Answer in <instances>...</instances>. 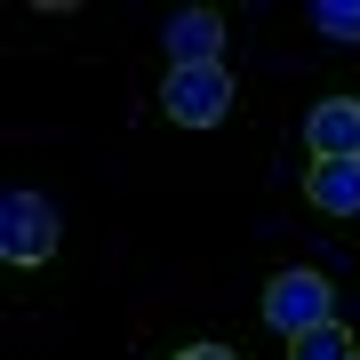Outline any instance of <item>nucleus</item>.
<instances>
[{"mask_svg":"<svg viewBox=\"0 0 360 360\" xmlns=\"http://www.w3.org/2000/svg\"><path fill=\"white\" fill-rule=\"evenodd\" d=\"M56 248H65V217H56L49 193H8L0 200V257L16 272H40Z\"/></svg>","mask_w":360,"mask_h":360,"instance_id":"nucleus-1","label":"nucleus"},{"mask_svg":"<svg viewBox=\"0 0 360 360\" xmlns=\"http://www.w3.org/2000/svg\"><path fill=\"white\" fill-rule=\"evenodd\" d=\"M232 104H240L232 65H168V80H160V112L176 129H217Z\"/></svg>","mask_w":360,"mask_h":360,"instance_id":"nucleus-2","label":"nucleus"},{"mask_svg":"<svg viewBox=\"0 0 360 360\" xmlns=\"http://www.w3.org/2000/svg\"><path fill=\"white\" fill-rule=\"evenodd\" d=\"M264 321L281 336H304V328L336 321V288L321 281V272H272L264 281Z\"/></svg>","mask_w":360,"mask_h":360,"instance_id":"nucleus-3","label":"nucleus"},{"mask_svg":"<svg viewBox=\"0 0 360 360\" xmlns=\"http://www.w3.org/2000/svg\"><path fill=\"white\" fill-rule=\"evenodd\" d=\"M304 144L312 160H360V96H321L304 112Z\"/></svg>","mask_w":360,"mask_h":360,"instance_id":"nucleus-4","label":"nucleus"},{"mask_svg":"<svg viewBox=\"0 0 360 360\" xmlns=\"http://www.w3.org/2000/svg\"><path fill=\"white\" fill-rule=\"evenodd\" d=\"M160 49H168V65H224V16L217 8H176L160 25Z\"/></svg>","mask_w":360,"mask_h":360,"instance_id":"nucleus-5","label":"nucleus"},{"mask_svg":"<svg viewBox=\"0 0 360 360\" xmlns=\"http://www.w3.org/2000/svg\"><path fill=\"white\" fill-rule=\"evenodd\" d=\"M304 200L321 208V217H360V160H312Z\"/></svg>","mask_w":360,"mask_h":360,"instance_id":"nucleus-6","label":"nucleus"},{"mask_svg":"<svg viewBox=\"0 0 360 360\" xmlns=\"http://www.w3.org/2000/svg\"><path fill=\"white\" fill-rule=\"evenodd\" d=\"M288 360H360V352H352V336H345V321H321V328L288 336Z\"/></svg>","mask_w":360,"mask_h":360,"instance_id":"nucleus-7","label":"nucleus"},{"mask_svg":"<svg viewBox=\"0 0 360 360\" xmlns=\"http://www.w3.org/2000/svg\"><path fill=\"white\" fill-rule=\"evenodd\" d=\"M312 25L336 40H360V0H312Z\"/></svg>","mask_w":360,"mask_h":360,"instance_id":"nucleus-8","label":"nucleus"},{"mask_svg":"<svg viewBox=\"0 0 360 360\" xmlns=\"http://www.w3.org/2000/svg\"><path fill=\"white\" fill-rule=\"evenodd\" d=\"M176 360H240L232 345H193V352H176Z\"/></svg>","mask_w":360,"mask_h":360,"instance_id":"nucleus-9","label":"nucleus"}]
</instances>
